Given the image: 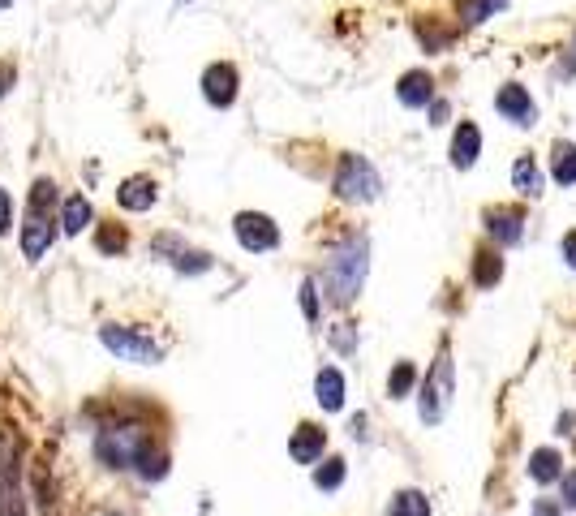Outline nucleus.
<instances>
[{"mask_svg": "<svg viewBox=\"0 0 576 516\" xmlns=\"http://www.w3.org/2000/svg\"><path fill=\"white\" fill-rule=\"evenodd\" d=\"M413 379H417V370H413V362H400L392 375H387V396L392 400H400V396H409L413 392Z\"/></svg>", "mask_w": 576, "mask_h": 516, "instance_id": "22", "label": "nucleus"}, {"mask_svg": "<svg viewBox=\"0 0 576 516\" xmlns=\"http://www.w3.org/2000/svg\"><path fill=\"white\" fill-rule=\"evenodd\" d=\"M99 340H104L108 353H117L121 362H134V366H155L164 357L160 344H155L147 332H138V327L108 323V327H99Z\"/></svg>", "mask_w": 576, "mask_h": 516, "instance_id": "5", "label": "nucleus"}, {"mask_svg": "<svg viewBox=\"0 0 576 516\" xmlns=\"http://www.w3.org/2000/svg\"><path fill=\"white\" fill-rule=\"evenodd\" d=\"M387 516H430V499L422 491H396Z\"/></svg>", "mask_w": 576, "mask_h": 516, "instance_id": "19", "label": "nucleus"}, {"mask_svg": "<svg viewBox=\"0 0 576 516\" xmlns=\"http://www.w3.org/2000/svg\"><path fill=\"white\" fill-rule=\"evenodd\" d=\"M323 448H327V430L314 426V422H301V426L293 430V439H288V456H293L297 465L323 461Z\"/></svg>", "mask_w": 576, "mask_h": 516, "instance_id": "9", "label": "nucleus"}, {"mask_svg": "<svg viewBox=\"0 0 576 516\" xmlns=\"http://www.w3.org/2000/svg\"><path fill=\"white\" fill-rule=\"evenodd\" d=\"M340 482H344V461H340V456H331V461H323L319 469H314V486H319V491H336Z\"/></svg>", "mask_w": 576, "mask_h": 516, "instance_id": "23", "label": "nucleus"}, {"mask_svg": "<svg viewBox=\"0 0 576 516\" xmlns=\"http://www.w3.org/2000/svg\"><path fill=\"white\" fill-rule=\"evenodd\" d=\"M521 224H525V215L512 211V207H491V211H486V228H491V237L503 241V246H516V241H521V233H525Z\"/></svg>", "mask_w": 576, "mask_h": 516, "instance_id": "12", "label": "nucleus"}, {"mask_svg": "<svg viewBox=\"0 0 576 516\" xmlns=\"http://www.w3.org/2000/svg\"><path fill=\"white\" fill-rule=\"evenodd\" d=\"M366 267H370V246L366 237H344L336 250L327 258V271H323V284H327V297L336 306H349V301L362 293L366 284Z\"/></svg>", "mask_w": 576, "mask_h": 516, "instance_id": "1", "label": "nucleus"}, {"mask_svg": "<svg viewBox=\"0 0 576 516\" xmlns=\"http://www.w3.org/2000/svg\"><path fill=\"white\" fill-rule=\"evenodd\" d=\"M336 349H344V353H349V349H353V332H349V323H344V327H340V332H336Z\"/></svg>", "mask_w": 576, "mask_h": 516, "instance_id": "30", "label": "nucleus"}, {"mask_svg": "<svg viewBox=\"0 0 576 516\" xmlns=\"http://www.w3.org/2000/svg\"><path fill=\"white\" fill-rule=\"evenodd\" d=\"M478 151H482V129L473 125V121H460L456 125V138H452V164L456 168H473Z\"/></svg>", "mask_w": 576, "mask_h": 516, "instance_id": "14", "label": "nucleus"}, {"mask_svg": "<svg viewBox=\"0 0 576 516\" xmlns=\"http://www.w3.org/2000/svg\"><path fill=\"white\" fill-rule=\"evenodd\" d=\"M499 276H503V258H495V254H478V263H473V280H478L482 289H491Z\"/></svg>", "mask_w": 576, "mask_h": 516, "instance_id": "24", "label": "nucleus"}, {"mask_svg": "<svg viewBox=\"0 0 576 516\" xmlns=\"http://www.w3.org/2000/svg\"><path fill=\"white\" fill-rule=\"evenodd\" d=\"M203 95H207L211 108H233V99H237V69L228 65V61L207 65V74H203Z\"/></svg>", "mask_w": 576, "mask_h": 516, "instance_id": "8", "label": "nucleus"}, {"mask_svg": "<svg viewBox=\"0 0 576 516\" xmlns=\"http://www.w3.org/2000/svg\"><path fill=\"white\" fill-rule=\"evenodd\" d=\"M52 207H56V185L52 181H35L31 203H26V224H22V254L31 258V263H39V258L52 250V241H56Z\"/></svg>", "mask_w": 576, "mask_h": 516, "instance_id": "2", "label": "nucleus"}, {"mask_svg": "<svg viewBox=\"0 0 576 516\" xmlns=\"http://www.w3.org/2000/svg\"><path fill=\"white\" fill-rule=\"evenodd\" d=\"M91 198H82V194H74V198H65V207H61V228L69 237H78L86 224H91Z\"/></svg>", "mask_w": 576, "mask_h": 516, "instance_id": "18", "label": "nucleus"}, {"mask_svg": "<svg viewBox=\"0 0 576 516\" xmlns=\"http://www.w3.org/2000/svg\"><path fill=\"white\" fill-rule=\"evenodd\" d=\"M529 478H534L538 486L564 478V456H559L555 448H538L534 456H529Z\"/></svg>", "mask_w": 576, "mask_h": 516, "instance_id": "16", "label": "nucleus"}, {"mask_svg": "<svg viewBox=\"0 0 576 516\" xmlns=\"http://www.w3.org/2000/svg\"><path fill=\"white\" fill-rule=\"evenodd\" d=\"M512 185H516V190H521L525 198H538V194H542V168H538L534 155H521V160L512 164Z\"/></svg>", "mask_w": 576, "mask_h": 516, "instance_id": "17", "label": "nucleus"}, {"mask_svg": "<svg viewBox=\"0 0 576 516\" xmlns=\"http://www.w3.org/2000/svg\"><path fill=\"white\" fill-rule=\"evenodd\" d=\"M534 516H555V504H546V499H542V504H534Z\"/></svg>", "mask_w": 576, "mask_h": 516, "instance_id": "32", "label": "nucleus"}, {"mask_svg": "<svg viewBox=\"0 0 576 516\" xmlns=\"http://www.w3.org/2000/svg\"><path fill=\"white\" fill-rule=\"evenodd\" d=\"M555 181L559 185L576 181V147H568V142H555Z\"/></svg>", "mask_w": 576, "mask_h": 516, "instance_id": "21", "label": "nucleus"}, {"mask_svg": "<svg viewBox=\"0 0 576 516\" xmlns=\"http://www.w3.org/2000/svg\"><path fill=\"white\" fill-rule=\"evenodd\" d=\"M9 224H13V198H9L5 190H0V237L9 233Z\"/></svg>", "mask_w": 576, "mask_h": 516, "instance_id": "27", "label": "nucleus"}, {"mask_svg": "<svg viewBox=\"0 0 576 516\" xmlns=\"http://www.w3.org/2000/svg\"><path fill=\"white\" fill-rule=\"evenodd\" d=\"M99 250L112 254V250H125V228H99Z\"/></svg>", "mask_w": 576, "mask_h": 516, "instance_id": "26", "label": "nucleus"}, {"mask_svg": "<svg viewBox=\"0 0 576 516\" xmlns=\"http://www.w3.org/2000/svg\"><path fill=\"white\" fill-rule=\"evenodd\" d=\"M13 78H18V69H13V61H0V95H9Z\"/></svg>", "mask_w": 576, "mask_h": 516, "instance_id": "28", "label": "nucleus"}, {"mask_svg": "<svg viewBox=\"0 0 576 516\" xmlns=\"http://www.w3.org/2000/svg\"><path fill=\"white\" fill-rule=\"evenodd\" d=\"M314 396H319V405L327 413H340L344 409V375L336 366H323L319 375H314Z\"/></svg>", "mask_w": 576, "mask_h": 516, "instance_id": "15", "label": "nucleus"}, {"mask_svg": "<svg viewBox=\"0 0 576 516\" xmlns=\"http://www.w3.org/2000/svg\"><path fill=\"white\" fill-rule=\"evenodd\" d=\"M379 190H383V181L366 155H344L336 168V194L344 203H370V198H379Z\"/></svg>", "mask_w": 576, "mask_h": 516, "instance_id": "6", "label": "nucleus"}, {"mask_svg": "<svg viewBox=\"0 0 576 516\" xmlns=\"http://www.w3.org/2000/svg\"><path fill=\"white\" fill-rule=\"evenodd\" d=\"M564 254H568V263L576 267V233H568V237H564Z\"/></svg>", "mask_w": 576, "mask_h": 516, "instance_id": "31", "label": "nucleus"}, {"mask_svg": "<svg viewBox=\"0 0 576 516\" xmlns=\"http://www.w3.org/2000/svg\"><path fill=\"white\" fill-rule=\"evenodd\" d=\"M95 452L108 469H138V461L151 452L147 426H112L95 439Z\"/></svg>", "mask_w": 576, "mask_h": 516, "instance_id": "3", "label": "nucleus"}, {"mask_svg": "<svg viewBox=\"0 0 576 516\" xmlns=\"http://www.w3.org/2000/svg\"><path fill=\"white\" fill-rule=\"evenodd\" d=\"M564 504H568V508H576V469H572V473H564Z\"/></svg>", "mask_w": 576, "mask_h": 516, "instance_id": "29", "label": "nucleus"}, {"mask_svg": "<svg viewBox=\"0 0 576 516\" xmlns=\"http://www.w3.org/2000/svg\"><path fill=\"white\" fill-rule=\"evenodd\" d=\"M155 198H160V185H155L151 177H125L117 185V203L125 211H151Z\"/></svg>", "mask_w": 576, "mask_h": 516, "instance_id": "10", "label": "nucleus"}, {"mask_svg": "<svg viewBox=\"0 0 576 516\" xmlns=\"http://www.w3.org/2000/svg\"><path fill=\"white\" fill-rule=\"evenodd\" d=\"M452 392H456V366L448 353L435 357V366H430V375L422 383V400H417V413H422L426 426H435L448 418V405H452Z\"/></svg>", "mask_w": 576, "mask_h": 516, "instance_id": "4", "label": "nucleus"}, {"mask_svg": "<svg viewBox=\"0 0 576 516\" xmlns=\"http://www.w3.org/2000/svg\"><path fill=\"white\" fill-rule=\"evenodd\" d=\"M508 0H456V13H460V22H469V26H478L486 22L491 13H499Z\"/></svg>", "mask_w": 576, "mask_h": 516, "instance_id": "20", "label": "nucleus"}, {"mask_svg": "<svg viewBox=\"0 0 576 516\" xmlns=\"http://www.w3.org/2000/svg\"><path fill=\"white\" fill-rule=\"evenodd\" d=\"M495 108H499L508 121H516V125H529V121H534V99H529V91H525V86H516V82H508V86H503V91L495 95Z\"/></svg>", "mask_w": 576, "mask_h": 516, "instance_id": "11", "label": "nucleus"}, {"mask_svg": "<svg viewBox=\"0 0 576 516\" xmlns=\"http://www.w3.org/2000/svg\"><path fill=\"white\" fill-rule=\"evenodd\" d=\"M301 310H306L310 323H319V289H314V280H301Z\"/></svg>", "mask_w": 576, "mask_h": 516, "instance_id": "25", "label": "nucleus"}, {"mask_svg": "<svg viewBox=\"0 0 576 516\" xmlns=\"http://www.w3.org/2000/svg\"><path fill=\"white\" fill-rule=\"evenodd\" d=\"M233 233L241 241V250H250V254H267V250L280 246V228L263 211H241L233 220Z\"/></svg>", "mask_w": 576, "mask_h": 516, "instance_id": "7", "label": "nucleus"}, {"mask_svg": "<svg viewBox=\"0 0 576 516\" xmlns=\"http://www.w3.org/2000/svg\"><path fill=\"white\" fill-rule=\"evenodd\" d=\"M396 95H400V104H405V108H426L430 99H435V78H430L426 69H413V74L400 78Z\"/></svg>", "mask_w": 576, "mask_h": 516, "instance_id": "13", "label": "nucleus"}, {"mask_svg": "<svg viewBox=\"0 0 576 516\" xmlns=\"http://www.w3.org/2000/svg\"><path fill=\"white\" fill-rule=\"evenodd\" d=\"M9 5H13V0H0V9H9Z\"/></svg>", "mask_w": 576, "mask_h": 516, "instance_id": "33", "label": "nucleus"}]
</instances>
